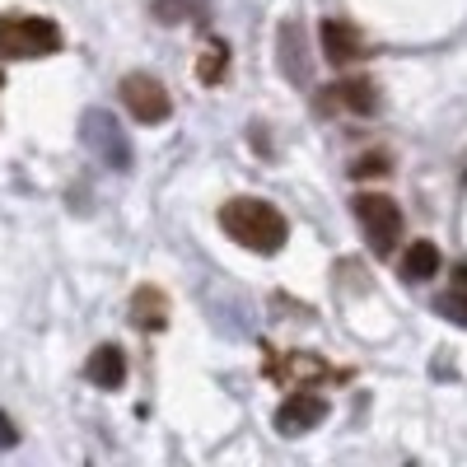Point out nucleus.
Segmentation results:
<instances>
[{
	"label": "nucleus",
	"mask_w": 467,
	"mask_h": 467,
	"mask_svg": "<svg viewBox=\"0 0 467 467\" xmlns=\"http://www.w3.org/2000/svg\"><path fill=\"white\" fill-rule=\"evenodd\" d=\"M220 229H224L239 248L262 253V257L281 253L285 239H290L285 215L271 206V202H262V197H229V202L220 206Z\"/></svg>",
	"instance_id": "f257e3e1"
},
{
	"label": "nucleus",
	"mask_w": 467,
	"mask_h": 467,
	"mask_svg": "<svg viewBox=\"0 0 467 467\" xmlns=\"http://www.w3.org/2000/svg\"><path fill=\"white\" fill-rule=\"evenodd\" d=\"M61 28L47 15H0V57L10 61H37L61 52Z\"/></svg>",
	"instance_id": "f03ea898"
},
{
	"label": "nucleus",
	"mask_w": 467,
	"mask_h": 467,
	"mask_svg": "<svg viewBox=\"0 0 467 467\" xmlns=\"http://www.w3.org/2000/svg\"><path fill=\"white\" fill-rule=\"evenodd\" d=\"M350 206H356V220H360V229H365L369 248H374L379 257H393L398 244H402V229H407V224H402V206H398L393 197H374V192L356 197Z\"/></svg>",
	"instance_id": "7ed1b4c3"
},
{
	"label": "nucleus",
	"mask_w": 467,
	"mask_h": 467,
	"mask_svg": "<svg viewBox=\"0 0 467 467\" xmlns=\"http://www.w3.org/2000/svg\"><path fill=\"white\" fill-rule=\"evenodd\" d=\"M80 136H85V145L94 150V160H99L103 169H112V173H127V169H131V140H127L122 127H117L112 112L89 108L85 122H80Z\"/></svg>",
	"instance_id": "20e7f679"
},
{
	"label": "nucleus",
	"mask_w": 467,
	"mask_h": 467,
	"mask_svg": "<svg viewBox=\"0 0 467 467\" xmlns=\"http://www.w3.org/2000/svg\"><path fill=\"white\" fill-rule=\"evenodd\" d=\"M117 94H122L127 112L136 117L140 127H160V122H169V112H173L169 89H164L160 80H154V75H145V70L122 75V85H117Z\"/></svg>",
	"instance_id": "39448f33"
},
{
	"label": "nucleus",
	"mask_w": 467,
	"mask_h": 467,
	"mask_svg": "<svg viewBox=\"0 0 467 467\" xmlns=\"http://www.w3.org/2000/svg\"><path fill=\"white\" fill-rule=\"evenodd\" d=\"M323 420H327V398L304 393V388L276 407V431L290 435V440H295V435H308V431H318Z\"/></svg>",
	"instance_id": "423d86ee"
},
{
	"label": "nucleus",
	"mask_w": 467,
	"mask_h": 467,
	"mask_svg": "<svg viewBox=\"0 0 467 467\" xmlns=\"http://www.w3.org/2000/svg\"><path fill=\"white\" fill-rule=\"evenodd\" d=\"M318 37H323V57H327L332 66L365 61V33L350 24V19H323Z\"/></svg>",
	"instance_id": "0eeeda50"
},
{
	"label": "nucleus",
	"mask_w": 467,
	"mask_h": 467,
	"mask_svg": "<svg viewBox=\"0 0 467 467\" xmlns=\"http://www.w3.org/2000/svg\"><path fill=\"white\" fill-rule=\"evenodd\" d=\"M131 327H140V332H164L169 327V295L160 285H140L131 295Z\"/></svg>",
	"instance_id": "6e6552de"
},
{
	"label": "nucleus",
	"mask_w": 467,
	"mask_h": 467,
	"mask_svg": "<svg viewBox=\"0 0 467 467\" xmlns=\"http://www.w3.org/2000/svg\"><path fill=\"white\" fill-rule=\"evenodd\" d=\"M85 379L94 383V388H122L127 383V356H122V346H99L94 356H89V365H85Z\"/></svg>",
	"instance_id": "1a4fd4ad"
},
{
	"label": "nucleus",
	"mask_w": 467,
	"mask_h": 467,
	"mask_svg": "<svg viewBox=\"0 0 467 467\" xmlns=\"http://www.w3.org/2000/svg\"><path fill=\"white\" fill-rule=\"evenodd\" d=\"M440 248L431 244V239H416L411 248H407V257H402V276L407 281H431V276H440Z\"/></svg>",
	"instance_id": "9d476101"
},
{
	"label": "nucleus",
	"mask_w": 467,
	"mask_h": 467,
	"mask_svg": "<svg viewBox=\"0 0 467 467\" xmlns=\"http://www.w3.org/2000/svg\"><path fill=\"white\" fill-rule=\"evenodd\" d=\"M281 70H285V80H304V33H299V24H281Z\"/></svg>",
	"instance_id": "9b49d317"
},
{
	"label": "nucleus",
	"mask_w": 467,
	"mask_h": 467,
	"mask_svg": "<svg viewBox=\"0 0 467 467\" xmlns=\"http://www.w3.org/2000/svg\"><path fill=\"white\" fill-rule=\"evenodd\" d=\"M224 75H229V47L220 43V37H211L206 52L197 57V80H202V85H220Z\"/></svg>",
	"instance_id": "f8f14e48"
},
{
	"label": "nucleus",
	"mask_w": 467,
	"mask_h": 467,
	"mask_svg": "<svg viewBox=\"0 0 467 467\" xmlns=\"http://www.w3.org/2000/svg\"><path fill=\"white\" fill-rule=\"evenodd\" d=\"M332 94H337V103H341V108L360 112V117H369V112L379 108V94H374V85H369V80H346V85H337Z\"/></svg>",
	"instance_id": "ddd939ff"
},
{
	"label": "nucleus",
	"mask_w": 467,
	"mask_h": 467,
	"mask_svg": "<svg viewBox=\"0 0 467 467\" xmlns=\"http://www.w3.org/2000/svg\"><path fill=\"white\" fill-rule=\"evenodd\" d=\"M192 10H197V0H154V19L160 24H182Z\"/></svg>",
	"instance_id": "4468645a"
},
{
	"label": "nucleus",
	"mask_w": 467,
	"mask_h": 467,
	"mask_svg": "<svg viewBox=\"0 0 467 467\" xmlns=\"http://www.w3.org/2000/svg\"><path fill=\"white\" fill-rule=\"evenodd\" d=\"M383 173H393L388 169V154H360V160L350 164V178H383Z\"/></svg>",
	"instance_id": "2eb2a0df"
},
{
	"label": "nucleus",
	"mask_w": 467,
	"mask_h": 467,
	"mask_svg": "<svg viewBox=\"0 0 467 467\" xmlns=\"http://www.w3.org/2000/svg\"><path fill=\"white\" fill-rule=\"evenodd\" d=\"M435 308H440L444 318H453V323H462V327H467V299H462V295H453V290H449Z\"/></svg>",
	"instance_id": "dca6fc26"
},
{
	"label": "nucleus",
	"mask_w": 467,
	"mask_h": 467,
	"mask_svg": "<svg viewBox=\"0 0 467 467\" xmlns=\"http://www.w3.org/2000/svg\"><path fill=\"white\" fill-rule=\"evenodd\" d=\"M19 444V431H15V420L0 411V449H15Z\"/></svg>",
	"instance_id": "f3484780"
},
{
	"label": "nucleus",
	"mask_w": 467,
	"mask_h": 467,
	"mask_svg": "<svg viewBox=\"0 0 467 467\" xmlns=\"http://www.w3.org/2000/svg\"><path fill=\"white\" fill-rule=\"evenodd\" d=\"M453 295H462V299H467V266H458V271H453Z\"/></svg>",
	"instance_id": "a211bd4d"
}]
</instances>
